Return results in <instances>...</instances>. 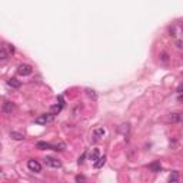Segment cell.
Here are the masks:
<instances>
[{
	"label": "cell",
	"instance_id": "1",
	"mask_svg": "<svg viewBox=\"0 0 183 183\" xmlns=\"http://www.w3.org/2000/svg\"><path fill=\"white\" fill-rule=\"evenodd\" d=\"M36 146H37V149H40V150H47V149L63 150L64 149L63 143H60V145H50V143H47V142H37V143H36Z\"/></svg>",
	"mask_w": 183,
	"mask_h": 183
},
{
	"label": "cell",
	"instance_id": "2",
	"mask_svg": "<svg viewBox=\"0 0 183 183\" xmlns=\"http://www.w3.org/2000/svg\"><path fill=\"white\" fill-rule=\"evenodd\" d=\"M53 117H54V115L53 113H47V115H41V116H39L37 119L34 120L37 124H47V123H50L53 120Z\"/></svg>",
	"mask_w": 183,
	"mask_h": 183
},
{
	"label": "cell",
	"instance_id": "3",
	"mask_svg": "<svg viewBox=\"0 0 183 183\" xmlns=\"http://www.w3.org/2000/svg\"><path fill=\"white\" fill-rule=\"evenodd\" d=\"M27 168H29L30 172L39 173L41 170V164L37 160H34V159H30V160H27Z\"/></svg>",
	"mask_w": 183,
	"mask_h": 183
},
{
	"label": "cell",
	"instance_id": "4",
	"mask_svg": "<svg viewBox=\"0 0 183 183\" xmlns=\"http://www.w3.org/2000/svg\"><path fill=\"white\" fill-rule=\"evenodd\" d=\"M43 160H45V164H46V166H49V168H54V169L62 168V163H60V160L54 159V157H45Z\"/></svg>",
	"mask_w": 183,
	"mask_h": 183
},
{
	"label": "cell",
	"instance_id": "5",
	"mask_svg": "<svg viewBox=\"0 0 183 183\" xmlns=\"http://www.w3.org/2000/svg\"><path fill=\"white\" fill-rule=\"evenodd\" d=\"M32 72H33V69H32L30 64H20L19 68H17V73L20 76H29V75H32Z\"/></svg>",
	"mask_w": 183,
	"mask_h": 183
},
{
	"label": "cell",
	"instance_id": "6",
	"mask_svg": "<svg viewBox=\"0 0 183 183\" xmlns=\"http://www.w3.org/2000/svg\"><path fill=\"white\" fill-rule=\"evenodd\" d=\"M105 136H106V130L103 129V127H97V129H94V132H93L94 140H100V139L105 137Z\"/></svg>",
	"mask_w": 183,
	"mask_h": 183
},
{
	"label": "cell",
	"instance_id": "7",
	"mask_svg": "<svg viewBox=\"0 0 183 183\" xmlns=\"http://www.w3.org/2000/svg\"><path fill=\"white\" fill-rule=\"evenodd\" d=\"M2 110H3L4 113H11L15 110V105H13L11 102H4L3 106H2Z\"/></svg>",
	"mask_w": 183,
	"mask_h": 183
},
{
	"label": "cell",
	"instance_id": "8",
	"mask_svg": "<svg viewBox=\"0 0 183 183\" xmlns=\"http://www.w3.org/2000/svg\"><path fill=\"white\" fill-rule=\"evenodd\" d=\"M7 85L10 87H15V89H19L20 86H22V82L20 80H17L16 77H11V79H9L7 80Z\"/></svg>",
	"mask_w": 183,
	"mask_h": 183
},
{
	"label": "cell",
	"instance_id": "9",
	"mask_svg": "<svg viewBox=\"0 0 183 183\" xmlns=\"http://www.w3.org/2000/svg\"><path fill=\"white\" fill-rule=\"evenodd\" d=\"M149 169H150V170H152L153 173L160 172V170H162V164H160V162H153V163H150V164H149Z\"/></svg>",
	"mask_w": 183,
	"mask_h": 183
},
{
	"label": "cell",
	"instance_id": "10",
	"mask_svg": "<svg viewBox=\"0 0 183 183\" xmlns=\"http://www.w3.org/2000/svg\"><path fill=\"white\" fill-rule=\"evenodd\" d=\"M9 50L6 47H0V62H6L9 59Z\"/></svg>",
	"mask_w": 183,
	"mask_h": 183
},
{
	"label": "cell",
	"instance_id": "11",
	"mask_svg": "<svg viewBox=\"0 0 183 183\" xmlns=\"http://www.w3.org/2000/svg\"><path fill=\"white\" fill-rule=\"evenodd\" d=\"M105 163H106V156H99V159L94 162V168H96V169H100Z\"/></svg>",
	"mask_w": 183,
	"mask_h": 183
},
{
	"label": "cell",
	"instance_id": "12",
	"mask_svg": "<svg viewBox=\"0 0 183 183\" xmlns=\"http://www.w3.org/2000/svg\"><path fill=\"white\" fill-rule=\"evenodd\" d=\"M99 156H100L99 149H93V150H92V153L89 155V157H90V160H92V162H96L97 159H99Z\"/></svg>",
	"mask_w": 183,
	"mask_h": 183
},
{
	"label": "cell",
	"instance_id": "13",
	"mask_svg": "<svg viewBox=\"0 0 183 183\" xmlns=\"http://www.w3.org/2000/svg\"><path fill=\"white\" fill-rule=\"evenodd\" d=\"M10 137L15 139V140H23V139H24V135L20 133V132H10Z\"/></svg>",
	"mask_w": 183,
	"mask_h": 183
},
{
	"label": "cell",
	"instance_id": "14",
	"mask_svg": "<svg viewBox=\"0 0 183 183\" xmlns=\"http://www.w3.org/2000/svg\"><path fill=\"white\" fill-rule=\"evenodd\" d=\"M169 120H170V122H180V120H182V115H180V113H170Z\"/></svg>",
	"mask_w": 183,
	"mask_h": 183
},
{
	"label": "cell",
	"instance_id": "15",
	"mask_svg": "<svg viewBox=\"0 0 183 183\" xmlns=\"http://www.w3.org/2000/svg\"><path fill=\"white\" fill-rule=\"evenodd\" d=\"M63 103H59V105H54V106H52V113L53 115H57V113H60V110L63 109Z\"/></svg>",
	"mask_w": 183,
	"mask_h": 183
},
{
	"label": "cell",
	"instance_id": "16",
	"mask_svg": "<svg viewBox=\"0 0 183 183\" xmlns=\"http://www.w3.org/2000/svg\"><path fill=\"white\" fill-rule=\"evenodd\" d=\"M169 32H170V36H177V34L180 33V27H177L176 24H173V26L169 29Z\"/></svg>",
	"mask_w": 183,
	"mask_h": 183
},
{
	"label": "cell",
	"instance_id": "17",
	"mask_svg": "<svg viewBox=\"0 0 183 183\" xmlns=\"http://www.w3.org/2000/svg\"><path fill=\"white\" fill-rule=\"evenodd\" d=\"M169 182H179V172H172L169 176Z\"/></svg>",
	"mask_w": 183,
	"mask_h": 183
},
{
	"label": "cell",
	"instance_id": "18",
	"mask_svg": "<svg viewBox=\"0 0 183 183\" xmlns=\"http://www.w3.org/2000/svg\"><path fill=\"white\" fill-rule=\"evenodd\" d=\"M86 93H87V96H89L90 99H93V100H94V99H96V93H94V90H90V89H87V90H86Z\"/></svg>",
	"mask_w": 183,
	"mask_h": 183
},
{
	"label": "cell",
	"instance_id": "19",
	"mask_svg": "<svg viewBox=\"0 0 183 183\" xmlns=\"http://www.w3.org/2000/svg\"><path fill=\"white\" fill-rule=\"evenodd\" d=\"M160 59H162V62H163V63H168V62H169V59H168V54H166V53H162Z\"/></svg>",
	"mask_w": 183,
	"mask_h": 183
},
{
	"label": "cell",
	"instance_id": "20",
	"mask_svg": "<svg viewBox=\"0 0 183 183\" xmlns=\"http://www.w3.org/2000/svg\"><path fill=\"white\" fill-rule=\"evenodd\" d=\"M85 157H86V153H85V155H82V156L79 157V164H82L83 162H85Z\"/></svg>",
	"mask_w": 183,
	"mask_h": 183
},
{
	"label": "cell",
	"instance_id": "21",
	"mask_svg": "<svg viewBox=\"0 0 183 183\" xmlns=\"http://www.w3.org/2000/svg\"><path fill=\"white\" fill-rule=\"evenodd\" d=\"M6 49L9 50V53H13V52H15V47H13L11 45H7V47H6Z\"/></svg>",
	"mask_w": 183,
	"mask_h": 183
},
{
	"label": "cell",
	"instance_id": "22",
	"mask_svg": "<svg viewBox=\"0 0 183 183\" xmlns=\"http://www.w3.org/2000/svg\"><path fill=\"white\" fill-rule=\"evenodd\" d=\"M82 180H85L83 176H76V182H82Z\"/></svg>",
	"mask_w": 183,
	"mask_h": 183
},
{
	"label": "cell",
	"instance_id": "23",
	"mask_svg": "<svg viewBox=\"0 0 183 183\" xmlns=\"http://www.w3.org/2000/svg\"><path fill=\"white\" fill-rule=\"evenodd\" d=\"M0 172H2V169H0Z\"/></svg>",
	"mask_w": 183,
	"mask_h": 183
}]
</instances>
